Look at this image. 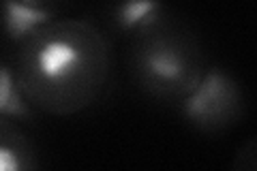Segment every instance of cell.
Segmentation results:
<instances>
[{
	"instance_id": "cell-1",
	"label": "cell",
	"mask_w": 257,
	"mask_h": 171,
	"mask_svg": "<svg viewBox=\"0 0 257 171\" xmlns=\"http://www.w3.org/2000/svg\"><path fill=\"white\" fill-rule=\"evenodd\" d=\"M32 58L28 62V79L39 86L37 94L52 92L54 103L82 105V94L75 84L90 81L94 75V56L86 52L79 37L47 35L35 37ZM71 109V107H69Z\"/></svg>"
},
{
	"instance_id": "cell-2",
	"label": "cell",
	"mask_w": 257,
	"mask_h": 171,
	"mask_svg": "<svg viewBox=\"0 0 257 171\" xmlns=\"http://www.w3.org/2000/svg\"><path fill=\"white\" fill-rule=\"evenodd\" d=\"M189 50L170 39H155L140 56L142 75L150 86L172 92H191L195 88L197 71Z\"/></svg>"
},
{
	"instance_id": "cell-3",
	"label": "cell",
	"mask_w": 257,
	"mask_h": 171,
	"mask_svg": "<svg viewBox=\"0 0 257 171\" xmlns=\"http://www.w3.org/2000/svg\"><path fill=\"white\" fill-rule=\"evenodd\" d=\"M238 90L221 73H210L202 84L195 86L189 94L184 111L193 122L204 126L221 124L236 109Z\"/></svg>"
},
{
	"instance_id": "cell-4",
	"label": "cell",
	"mask_w": 257,
	"mask_h": 171,
	"mask_svg": "<svg viewBox=\"0 0 257 171\" xmlns=\"http://www.w3.org/2000/svg\"><path fill=\"white\" fill-rule=\"evenodd\" d=\"M50 20V13L28 0H5V28L13 39L28 35L30 30Z\"/></svg>"
},
{
	"instance_id": "cell-5",
	"label": "cell",
	"mask_w": 257,
	"mask_h": 171,
	"mask_svg": "<svg viewBox=\"0 0 257 171\" xmlns=\"http://www.w3.org/2000/svg\"><path fill=\"white\" fill-rule=\"evenodd\" d=\"M159 3L157 0H122L118 7L116 20L120 28L133 30V28H146L157 18Z\"/></svg>"
},
{
	"instance_id": "cell-6",
	"label": "cell",
	"mask_w": 257,
	"mask_h": 171,
	"mask_svg": "<svg viewBox=\"0 0 257 171\" xmlns=\"http://www.w3.org/2000/svg\"><path fill=\"white\" fill-rule=\"evenodd\" d=\"M28 154L22 150L18 139H9V137L0 135V171H11V169H24L28 167Z\"/></svg>"
},
{
	"instance_id": "cell-7",
	"label": "cell",
	"mask_w": 257,
	"mask_h": 171,
	"mask_svg": "<svg viewBox=\"0 0 257 171\" xmlns=\"http://www.w3.org/2000/svg\"><path fill=\"white\" fill-rule=\"evenodd\" d=\"M0 111H20V101L11 88V77L3 69H0Z\"/></svg>"
}]
</instances>
